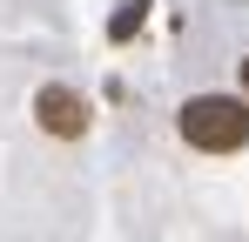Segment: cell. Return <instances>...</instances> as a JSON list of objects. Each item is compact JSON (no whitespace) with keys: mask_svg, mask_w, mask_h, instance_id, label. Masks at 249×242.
Segmentation results:
<instances>
[{"mask_svg":"<svg viewBox=\"0 0 249 242\" xmlns=\"http://www.w3.org/2000/svg\"><path fill=\"white\" fill-rule=\"evenodd\" d=\"M243 94H249V54H243Z\"/></svg>","mask_w":249,"mask_h":242,"instance_id":"obj_3","label":"cell"},{"mask_svg":"<svg viewBox=\"0 0 249 242\" xmlns=\"http://www.w3.org/2000/svg\"><path fill=\"white\" fill-rule=\"evenodd\" d=\"M34 121H41L47 135L74 141V135H88V101L74 87H41V94H34Z\"/></svg>","mask_w":249,"mask_h":242,"instance_id":"obj_2","label":"cell"},{"mask_svg":"<svg viewBox=\"0 0 249 242\" xmlns=\"http://www.w3.org/2000/svg\"><path fill=\"white\" fill-rule=\"evenodd\" d=\"M175 128L202 155H236V148H249V101H236V94H189Z\"/></svg>","mask_w":249,"mask_h":242,"instance_id":"obj_1","label":"cell"}]
</instances>
